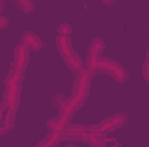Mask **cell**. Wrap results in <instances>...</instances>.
<instances>
[{
	"mask_svg": "<svg viewBox=\"0 0 149 147\" xmlns=\"http://www.w3.org/2000/svg\"><path fill=\"white\" fill-rule=\"evenodd\" d=\"M97 73L111 76L113 80H116L118 83H123V81L127 80V71H125V68H123L121 64H118L116 61H113V59H104V57H101Z\"/></svg>",
	"mask_w": 149,
	"mask_h": 147,
	"instance_id": "cell-1",
	"label": "cell"
},
{
	"mask_svg": "<svg viewBox=\"0 0 149 147\" xmlns=\"http://www.w3.org/2000/svg\"><path fill=\"white\" fill-rule=\"evenodd\" d=\"M19 94H21V83L5 85V95H3V101H5L7 107H14V109H17V106H19Z\"/></svg>",
	"mask_w": 149,
	"mask_h": 147,
	"instance_id": "cell-2",
	"label": "cell"
},
{
	"mask_svg": "<svg viewBox=\"0 0 149 147\" xmlns=\"http://www.w3.org/2000/svg\"><path fill=\"white\" fill-rule=\"evenodd\" d=\"M28 61H30V50L23 43H17L14 49V66L24 71L28 66Z\"/></svg>",
	"mask_w": 149,
	"mask_h": 147,
	"instance_id": "cell-3",
	"label": "cell"
},
{
	"mask_svg": "<svg viewBox=\"0 0 149 147\" xmlns=\"http://www.w3.org/2000/svg\"><path fill=\"white\" fill-rule=\"evenodd\" d=\"M87 130H88V126H83V125H66L63 137L68 140H83V133Z\"/></svg>",
	"mask_w": 149,
	"mask_h": 147,
	"instance_id": "cell-4",
	"label": "cell"
},
{
	"mask_svg": "<svg viewBox=\"0 0 149 147\" xmlns=\"http://www.w3.org/2000/svg\"><path fill=\"white\" fill-rule=\"evenodd\" d=\"M21 43L28 49V50H33V52H38V50H42V47H43V43H42V40L38 35H35L33 31H26L23 38H21Z\"/></svg>",
	"mask_w": 149,
	"mask_h": 147,
	"instance_id": "cell-5",
	"label": "cell"
},
{
	"mask_svg": "<svg viewBox=\"0 0 149 147\" xmlns=\"http://www.w3.org/2000/svg\"><path fill=\"white\" fill-rule=\"evenodd\" d=\"M56 45H57V50L61 52V55H63L64 59L70 57V55L74 52L70 37H61V35H57V38H56Z\"/></svg>",
	"mask_w": 149,
	"mask_h": 147,
	"instance_id": "cell-6",
	"label": "cell"
},
{
	"mask_svg": "<svg viewBox=\"0 0 149 147\" xmlns=\"http://www.w3.org/2000/svg\"><path fill=\"white\" fill-rule=\"evenodd\" d=\"M83 142H88L92 146H104V133L101 132H94V130H87L83 133Z\"/></svg>",
	"mask_w": 149,
	"mask_h": 147,
	"instance_id": "cell-7",
	"label": "cell"
},
{
	"mask_svg": "<svg viewBox=\"0 0 149 147\" xmlns=\"http://www.w3.org/2000/svg\"><path fill=\"white\" fill-rule=\"evenodd\" d=\"M64 61H66V64H68V68H70L71 71L81 73V71L85 69V64L81 62V59H80V57H78V54H74V52L70 55V57H66Z\"/></svg>",
	"mask_w": 149,
	"mask_h": 147,
	"instance_id": "cell-8",
	"label": "cell"
},
{
	"mask_svg": "<svg viewBox=\"0 0 149 147\" xmlns=\"http://www.w3.org/2000/svg\"><path fill=\"white\" fill-rule=\"evenodd\" d=\"M99 62H101V55H97V54H90L88 52V55H87V62H85V69L88 71V73H97V68H99Z\"/></svg>",
	"mask_w": 149,
	"mask_h": 147,
	"instance_id": "cell-9",
	"label": "cell"
},
{
	"mask_svg": "<svg viewBox=\"0 0 149 147\" xmlns=\"http://www.w3.org/2000/svg\"><path fill=\"white\" fill-rule=\"evenodd\" d=\"M64 126H66V123L61 121L59 118H52V119L47 121V130H49V132H56V133H61V135H63Z\"/></svg>",
	"mask_w": 149,
	"mask_h": 147,
	"instance_id": "cell-10",
	"label": "cell"
},
{
	"mask_svg": "<svg viewBox=\"0 0 149 147\" xmlns=\"http://www.w3.org/2000/svg\"><path fill=\"white\" fill-rule=\"evenodd\" d=\"M23 69H19V68H12L9 74H7V80H5V85H12V83H21V80H23Z\"/></svg>",
	"mask_w": 149,
	"mask_h": 147,
	"instance_id": "cell-11",
	"label": "cell"
},
{
	"mask_svg": "<svg viewBox=\"0 0 149 147\" xmlns=\"http://www.w3.org/2000/svg\"><path fill=\"white\" fill-rule=\"evenodd\" d=\"M61 139H63V135L61 133H56V132H50V133H47V137L38 144V146H47V147H54L57 146L59 142H61Z\"/></svg>",
	"mask_w": 149,
	"mask_h": 147,
	"instance_id": "cell-12",
	"label": "cell"
},
{
	"mask_svg": "<svg viewBox=\"0 0 149 147\" xmlns=\"http://www.w3.org/2000/svg\"><path fill=\"white\" fill-rule=\"evenodd\" d=\"M109 121H111L113 125L116 126V128H120V126H123V125H127V121H128V116L125 114V112H116V114H113L108 118Z\"/></svg>",
	"mask_w": 149,
	"mask_h": 147,
	"instance_id": "cell-13",
	"label": "cell"
},
{
	"mask_svg": "<svg viewBox=\"0 0 149 147\" xmlns=\"http://www.w3.org/2000/svg\"><path fill=\"white\" fill-rule=\"evenodd\" d=\"M102 50H104V42H102V38H94L92 43H90V47H88V52H90V54L101 55Z\"/></svg>",
	"mask_w": 149,
	"mask_h": 147,
	"instance_id": "cell-14",
	"label": "cell"
},
{
	"mask_svg": "<svg viewBox=\"0 0 149 147\" xmlns=\"http://www.w3.org/2000/svg\"><path fill=\"white\" fill-rule=\"evenodd\" d=\"M16 3H17V7L23 10V12H31L33 9H35V3H33V0H16Z\"/></svg>",
	"mask_w": 149,
	"mask_h": 147,
	"instance_id": "cell-15",
	"label": "cell"
},
{
	"mask_svg": "<svg viewBox=\"0 0 149 147\" xmlns=\"http://www.w3.org/2000/svg\"><path fill=\"white\" fill-rule=\"evenodd\" d=\"M52 102H54V106H56L59 111H63L64 107H66V104H68V99H66L64 95H61V94H56L54 99H52Z\"/></svg>",
	"mask_w": 149,
	"mask_h": 147,
	"instance_id": "cell-16",
	"label": "cell"
},
{
	"mask_svg": "<svg viewBox=\"0 0 149 147\" xmlns=\"http://www.w3.org/2000/svg\"><path fill=\"white\" fill-rule=\"evenodd\" d=\"M71 33H73V28H71L70 24H66V23L59 24V28H57V35H61V37H71Z\"/></svg>",
	"mask_w": 149,
	"mask_h": 147,
	"instance_id": "cell-17",
	"label": "cell"
},
{
	"mask_svg": "<svg viewBox=\"0 0 149 147\" xmlns=\"http://www.w3.org/2000/svg\"><path fill=\"white\" fill-rule=\"evenodd\" d=\"M142 76H144V80L149 83V59L144 62V66H142Z\"/></svg>",
	"mask_w": 149,
	"mask_h": 147,
	"instance_id": "cell-18",
	"label": "cell"
},
{
	"mask_svg": "<svg viewBox=\"0 0 149 147\" xmlns=\"http://www.w3.org/2000/svg\"><path fill=\"white\" fill-rule=\"evenodd\" d=\"M9 26V19L7 16H0V30H5Z\"/></svg>",
	"mask_w": 149,
	"mask_h": 147,
	"instance_id": "cell-19",
	"label": "cell"
},
{
	"mask_svg": "<svg viewBox=\"0 0 149 147\" xmlns=\"http://www.w3.org/2000/svg\"><path fill=\"white\" fill-rule=\"evenodd\" d=\"M116 0H102V3H106V5H113Z\"/></svg>",
	"mask_w": 149,
	"mask_h": 147,
	"instance_id": "cell-20",
	"label": "cell"
},
{
	"mask_svg": "<svg viewBox=\"0 0 149 147\" xmlns=\"http://www.w3.org/2000/svg\"><path fill=\"white\" fill-rule=\"evenodd\" d=\"M3 10V0H0V12Z\"/></svg>",
	"mask_w": 149,
	"mask_h": 147,
	"instance_id": "cell-21",
	"label": "cell"
},
{
	"mask_svg": "<svg viewBox=\"0 0 149 147\" xmlns=\"http://www.w3.org/2000/svg\"><path fill=\"white\" fill-rule=\"evenodd\" d=\"M148 59H149V49H148Z\"/></svg>",
	"mask_w": 149,
	"mask_h": 147,
	"instance_id": "cell-22",
	"label": "cell"
}]
</instances>
